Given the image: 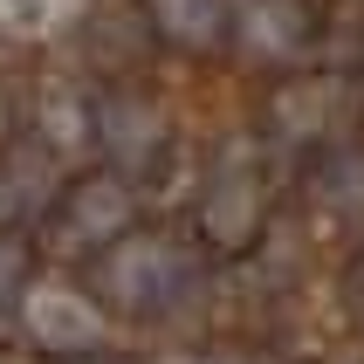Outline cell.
Returning <instances> with one entry per match:
<instances>
[{"instance_id":"cell-1","label":"cell","mask_w":364,"mask_h":364,"mask_svg":"<svg viewBox=\"0 0 364 364\" xmlns=\"http://www.w3.org/2000/svg\"><path fill=\"white\" fill-rule=\"evenodd\" d=\"M103 289L124 309H165L186 289V262H179V247H165V241H124L103 262Z\"/></svg>"},{"instance_id":"cell-2","label":"cell","mask_w":364,"mask_h":364,"mask_svg":"<svg viewBox=\"0 0 364 364\" xmlns=\"http://www.w3.org/2000/svg\"><path fill=\"white\" fill-rule=\"evenodd\" d=\"M28 337L48 344V350H97L103 316L76 289H35V296H28Z\"/></svg>"},{"instance_id":"cell-3","label":"cell","mask_w":364,"mask_h":364,"mask_svg":"<svg viewBox=\"0 0 364 364\" xmlns=\"http://www.w3.org/2000/svg\"><path fill=\"white\" fill-rule=\"evenodd\" d=\"M97 138H103V151H110L117 165H151L165 124H159V110H151L144 97H117V103H103Z\"/></svg>"},{"instance_id":"cell-4","label":"cell","mask_w":364,"mask_h":364,"mask_svg":"<svg viewBox=\"0 0 364 364\" xmlns=\"http://www.w3.org/2000/svg\"><path fill=\"white\" fill-rule=\"evenodd\" d=\"M62 213H69V234L76 241H117L124 220H131V193L117 179H82V186H69Z\"/></svg>"},{"instance_id":"cell-5","label":"cell","mask_w":364,"mask_h":364,"mask_svg":"<svg viewBox=\"0 0 364 364\" xmlns=\"http://www.w3.org/2000/svg\"><path fill=\"white\" fill-rule=\"evenodd\" d=\"M241 41L255 55H296L303 48V7H289V0H247L241 7Z\"/></svg>"},{"instance_id":"cell-6","label":"cell","mask_w":364,"mask_h":364,"mask_svg":"<svg viewBox=\"0 0 364 364\" xmlns=\"http://www.w3.org/2000/svg\"><path fill=\"white\" fill-rule=\"evenodd\" d=\"M151 21H159L165 41H179V48H206V41L220 35L227 7H220V0H151Z\"/></svg>"},{"instance_id":"cell-7","label":"cell","mask_w":364,"mask_h":364,"mask_svg":"<svg viewBox=\"0 0 364 364\" xmlns=\"http://www.w3.org/2000/svg\"><path fill=\"white\" fill-rule=\"evenodd\" d=\"M206 227L220 234V241H241L247 227H255V186L241 172H220L213 193H206Z\"/></svg>"},{"instance_id":"cell-8","label":"cell","mask_w":364,"mask_h":364,"mask_svg":"<svg viewBox=\"0 0 364 364\" xmlns=\"http://www.w3.org/2000/svg\"><path fill=\"white\" fill-rule=\"evenodd\" d=\"M76 0H0V28L7 35H41V28H55Z\"/></svg>"},{"instance_id":"cell-9","label":"cell","mask_w":364,"mask_h":364,"mask_svg":"<svg viewBox=\"0 0 364 364\" xmlns=\"http://www.w3.org/2000/svg\"><path fill=\"white\" fill-rule=\"evenodd\" d=\"M41 193H48V172H41L35 179V165H7V172H0V206H41Z\"/></svg>"},{"instance_id":"cell-10","label":"cell","mask_w":364,"mask_h":364,"mask_svg":"<svg viewBox=\"0 0 364 364\" xmlns=\"http://www.w3.org/2000/svg\"><path fill=\"white\" fill-rule=\"evenodd\" d=\"M21 275H28V247H21L14 234H0V296H14Z\"/></svg>"},{"instance_id":"cell-11","label":"cell","mask_w":364,"mask_h":364,"mask_svg":"<svg viewBox=\"0 0 364 364\" xmlns=\"http://www.w3.org/2000/svg\"><path fill=\"white\" fill-rule=\"evenodd\" d=\"M220 364H247V358H220Z\"/></svg>"},{"instance_id":"cell-12","label":"cell","mask_w":364,"mask_h":364,"mask_svg":"<svg viewBox=\"0 0 364 364\" xmlns=\"http://www.w3.org/2000/svg\"><path fill=\"white\" fill-rule=\"evenodd\" d=\"M97 364H117V358H97Z\"/></svg>"}]
</instances>
